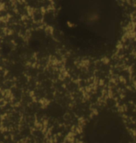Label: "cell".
Instances as JSON below:
<instances>
[{
  "label": "cell",
  "mask_w": 136,
  "mask_h": 143,
  "mask_svg": "<svg viewBox=\"0 0 136 143\" xmlns=\"http://www.w3.org/2000/svg\"><path fill=\"white\" fill-rule=\"evenodd\" d=\"M85 139L86 143H122L123 129L121 120L113 112H101L88 124Z\"/></svg>",
  "instance_id": "cell-1"
}]
</instances>
